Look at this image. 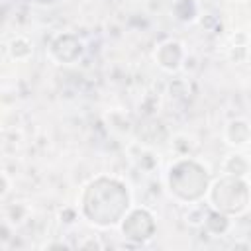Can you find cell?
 <instances>
[{"label": "cell", "instance_id": "6da1fadb", "mask_svg": "<svg viewBox=\"0 0 251 251\" xmlns=\"http://www.w3.org/2000/svg\"><path fill=\"white\" fill-rule=\"evenodd\" d=\"M165 186L171 198L184 206L202 202L210 186L208 167L194 157H176L165 173Z\"/></svg>", "mask_w": 251, "mask_h": 251}, {"label": "cell", "instance_id": "7a4b0ae2", "mask_svg": "<svg viewBox=\"0 0 251 251\" xmlns=\"http://www.w3.org/2000/svg\"><path fill=\"white\" fill-rule=\"evenodd\" d=\"M102 182V176L90 180V184L102 196V204L92 206V210H86L80 216L96 227H114L131 208V190L129 184L120 176H106V184Z\"/></svg>", "mask_w": 251, "mask_h": 251}, {"label": "cell", "instance_id": "3957f363", "mask_svg": "<svg viewBox=\"0 0 251 251\" xmlns=\"http://www.w3.org/2000/svg\"><path fill=\"white\" fill-rule=\"evenodd\" d=\"M206 204L227 216H241L251 208V184L241 176L222 175L212 180L206 192Z\"/></svg>", "mask_w": 251, "mask_h": 251}, {"label": "cell", "instance_id": "277c9868", "mask_svg": "<svg viewBox=\"0 0 251 251\" xmlns=\"http://www.w3.org/2000/svg\"><path fill=\"white\" fill-rule=\"evenodd\" d=\"M118 227L124 239L133 241L135 245H143L155 235V214L145 206H131L118 224Z\"/></svg>", "mask_w": 251, "mask_h": 251}, {"label": "cell", "instance_id": "5b68a950", "mask_svg": "<svg viewBox=\"0 0 251 251\" xmlns=\"http://www.w3.org/2000/svg\"><path fill=\"white\" fill-rule=\"evenodd\" d=\"M47 53L57 65H73L84 55V41L71 31H63L51 39Z\"/></svg>", "mask_w": 251, "mask_h": 251}, {"label": "cell", "instance_id": "8992f818", "mask_svg": "<svg viewBox=\"0 0 251 251\" xmlns=\"http://www.w3.org/2000/svg\"><path fill=\"white\" fill-rule=\"evenodd\" d=\"M186 57H188V51H186L184 43L178 41V39H173V37L163 39V41L155 47V51H153V61H155V65H157L161 71L171 73V75H173V73H178V71L184 67Z\"/></svg>", "mask_w": 251, "mask_h": 251}, {"label": "cell", "instance_id": "52a82bcc", "mask_svg": "<svg viewBox=\"0 0 251 251\" xmlns=\"http://www.w3.org/2000/svg\"><path fill=\"white\" fill-rule=\"evenodd\" d=\"M224 141L231 147H243L249 145V135H251V122L245 118H233L224 126Z\"/></svg>", "mask_w": 251, "mask_h": 251}, {"label": "cell", "instance_id": "ba28073f", "mask_svg": "<svg viewBox=\"0 0 251 251\" xmlns=\"http://www.w3.org/2000/svg\"><path fill=\"white\" fill-rule=\"evenodd\" d=\"M212 237H224L231 231L233 227V218L224 214V212H218L214 208L208 210V216L204 220V226H202Z\"/></svg>", "mask_w": 251, "mask_h": 251}, {"label": "cell", "instance_id": "9c48e42d", "mask_svg": "<svg viewBox=\"0 0 251 251\" xmlns=\"http://www.w3.org/2000/svg\"><path fill=\"white\" fill-rule=\"evenodd\" d=\"M6 55L16 61V63H24L29 61L33 57V41L25 35H14L6 45H4Z\"/></svg>", "mask_w": 251, "mask_h": 251}, {"label": "cell", "instance_id": "30bf717a", "mask_svg": "<svg viewBox=\"0 0 251 251\" xmlns=\"http://www.w3.org/2000/svg\"><path fill=\"white\" fill-rule=\"evenodd\" d=\"M251 173V161L247 155L243 153H229L226 155V159L222 161V175H227V176H241V178H247Z\"/></svg>", "mask_w": 251, "mask_h": 251}, {"label": "cell", "instance_id": "8fae6325", "mask_svg": "<svg viewBox=\"0 0 251 251\" xmlns=\"http://www.w3.org/2000/svg\"><path fill=\"white\" fill-rule=\"evenodd\" d=\"M104 120H106V126H108V129L112 131V133H116V135H129L131 133V118H129V114L127 112H124V110H110V112H106L104 114Z\"/></svg>", "mask_w": 251, "mask_h": 251}, {"label": "cell", "instance_id": "7c38bea8", "mask_svg": "<svg viewBox=\"0 0 251 251\" xmlns=\"http://www.w3.org/2000/svg\"><path fill=\"white\" fill-rule=\"evenodd\" d=\"M135 149H137V155H131L133 165L139 171L147 173V175L155 173L157 167H159V155L151 147H145V145H139V143H135Z\"/></svg>", "mask_w": 251, "mask_h": 251}, {"label": "cell", "instance_id": "4fadbf2b", "mask_svg": "<svg viewBox=\"0 0 251 251\" xmlns=\"http://www.w3.org/2000/svg\"><path fill=\"white\" fill-rule=\"evenodd\" d=\"M198 143L192 135L188 133H175L171 137V153L176 157H194V151H196Z\"/></svg>", "mask_w": 251, "mask_h": 251}, {"label": "cell", "instance_id": "5bb4252c", "mask_svg": "<svg viewBox=\"0 0 251 251\" xmlns=\"http://www.w3.org/2000/svg\"><path fill=\"white\" fill-rule=\"evenodd\" d=\"M31 216V208L25 202H14L10 206L4 208V222L10 224L14 229L24 226Z\"/></svg>", "mask_w": 251, "mask_h": 251}, {"label": "cell", "instance_id": "9a60e30c", "mask_svg": "<svg viewBox=\"0 0 251 251\" xmlns=\"http://www.w3.org/2000/svg\"><path fill=\"white\" fill-rule=\"evenodd\" d=\"M173 16L182 24H192L200 20V10L194 0H176L173 6Z\"/></svg>", "mask_w": 251, "mask_h": 251}, {"label": "cell", "instance_id": "2e32d148", "mask_svg": "<svg viewBox=\"0 0 251 251\" xmlns=\"http://www.w3.org/2000/svg\"><path fill=\"white\" fill-rule=\"evenodd\" d=\"M208 210H210V206H208V204H202V202L186 204L184 222H186L190 227H202V226H204V220H206V216H208Z\"/></svg>", "mask_w": 251, "mask_h": 251}, {"label": "cell", "instance_id": "e0dca14e", "mask_svg": "<svg viewBox=\"0 0 251 251\" xmlns=\"http://www.w3.org/2000/svg\"><path fill=\"white\" fill-rule=\"evenodd\" d=\"M159 108H161V98L157 94L147 92V94L141 96V100H139V112L143 116H153V114L159 112Z\"/></svg>", "mask_w": 251, "mask_h": 251}, {"label": "cell", "instance_id": "ac0fdd59", "mask_svg": "<svg viewBox=\"0 0 251 251\" xmlns=\"http://www.w3.org/2000/svg\"><path fill=\"white\" fill-rule=\"evenodd\" d=\"M57 218H59V222H61L63 226H73V224L78 222L80 210H78V206H63V208L59 210Z\"/></svg>", "mask_w": 251, "mask_h": 251}, {"label": "cell", "instance_id": "d6986e66", "mask_svg": "<svg viewBox=\"0 0 251 251\" xmlns=\"http://www.w3.org/2000/svg\"><path fill=\"white\" fill-rule=\"evenodd\" d=\"M227 57L231 63H245L249 57V47L247 45H231L227 51Z\"/></svg>", "mask_w": 251, "mask_h": 251}, {"label": "cell", "instance_id": "ffe728a7", "mask_svg": "<svg viewBox=\"0 0 251 251\" xmlns=\"http://www.w3.org/2000/svg\"><path fill=\"white\" fill-rule=\"evenodd\" d=\"M173 98H184L186 94H188V84H186V80H182V78H175V80H171L169 82V90H167Z\"/></svg>", "mask_w": 251, "mask_h": 251}, {"label": "cell", "instance_id": "44dd1931", "mask_svg": "<svg viewBox=\"0 0 251 251\" xmlns=\"http://www.w3.org/2000/svg\"><path fill=\"white\" fill-rule=\"evenodd\" d=\"M0 180H2L0 198H2V200H6V196L10 194V190H12V184H14V180H12V176H10V173H8L6 169H2V173H0Z\"/></svg>", "mask_w": 251, "mask_h": 251}, {"label": "cell", "instance_id": "7402d4cb", "mask_svg": "<svg viewBox=\"0 0 251 251\" xmlns=\"http://www.w3.org/2000/svg\"><path fill=\"white\" fill-rule=\"evenodd\" d=\"M231 45H251V35L249 31H243V29H237L233 35H231Z\"/></svg>", "mask_w": 251, "mask_h": 251}, {"label": "cell", "instance_id": "603a6c76", "mask_svg": "<svg viewBox=\"0 0 251 251\" xmlns=\"http://www.w3.org/2000/svg\"><path fill=\"white\" fill-rule=\"evenodd\" d=\"M78 247H82V249H102L104 243H102L98 237H94V235H86V237L78 243Z\"/></svg>", "mask_w": 251, "mask_h": 251}, {"label": "cell", "instance_id": "cb8c5ba5", "mask_svg": "<svg viewBox=\"0 0 251 251\" xmlns=\"http://www.w3.org/2000/svg\"><path fill=\"white\" fill-rule=\"evenodd\" d=\"M43 247H45V249H71V245L65 243L63 239H59V241H45Z\"/></svg>", "mask_w": 251, "mask_h": 251}, {"label": "cell", "instance_id": "d4e9b609", "mask_svg": "<svg viewBox=\"0 0 251 251\" xmlns=\"http://www.w3.org/2000/svg\"><path fill=\"white\" fill-rule=\"evenodd\" d=\"M233 247H251L249 243H233Z\"/></svg>", "mask_w": 251, "mask_h": 251}, {"label": "cell", "instance_id": "484cf974", "mask_svg": "<svg viewBox=\"0 0 251 251\" xmlns=\"http://www.w3.org/2000/svg\"><path fill=\"white\" fill-rule=\"evenodd\" d=\"M235 2H241L243 4V2H249V0H235Z\"/></svg>", "mask_w": 251, "mask_h": 251}, {"label": "cell", "instance_id": "4316f807", "mask_svg": "<svg viewBox=\"0 0 251 251\" xmlns=\"http://www.w3.org/2000/svg\"><path fill=\"white\" fill-rule=\"evenodd\" d=\"M249 145H251V135H249Z\"/></svg>", "mask_w": 251, "mask_h": 251}, {"label": "cell", "instance_id": "83f0119b", "mask_svg": "<svg viewBox=\"0 0 251 251\" xmlns=\"http://www.w3.org/2000/svg\"><path fill=\"white\" fill-rule=\"evenodd\" d=\"M249 35H251V31H249Z\"/></svg>", "mask_w": 251, "mask_h": 251}]
</instances>
